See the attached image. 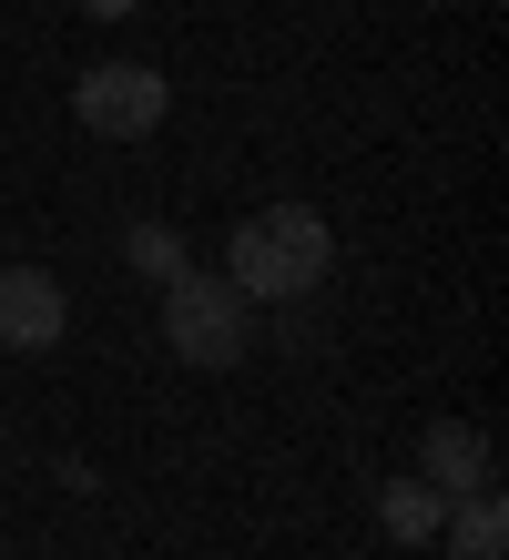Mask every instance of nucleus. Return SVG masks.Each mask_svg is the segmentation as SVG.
I'll return each instance as SVG.
<instances>
[{
  "mask_svg": "<svg viewBox=\"0 0 509 560\" xmlns=\"http://www.w3.org/2000/svg\"><path fill=\"white\" fill-rule=\"evenodd\" d=\"M326 266H336V224L316 205H255L224 235V285L245 306H296V295L326 285Z\"/></svg>",
  "mask_w": 509,
  "mask_h": 560,
  "instance_id": "obj_1",
  "label": "nucleus"
},
{
  "mask_svg": "<svg viewBox=\"0 0 509 560\" xmlns=\"http://www.w3.org/2000/svg\"><path fill=\"white\" fill-rule=\"evenodd\" d=\"M163 347H174L184 368H234V357L255 347V306L224 276L184 266V276H163Z\"/></svg>",
  "mask_w": 509,
  "mask_h": 560,
  "instance_id": "obj_2",
  "label": "nucleus"
},
{
  "mask_svg": "<svg viewBox=\"0 0 509 560\" xmlns=\"http://www.w3.org/2000/svg\"><path fill=\"white\" fill-rule=\"evenodd\" d=\"M163 72L153 61H92V72H72V122L82 133H102V143H143L153 122H163Z\"/></svg>",
  "mask_w": 509,
  "mask_h": 560,
  "instance_id": "obj_3",
  "label": "nucleus"
},
{
  "mask_svg": "<svg viewBox=\"0 0 509 560\" xmlns=\"http://www.w3.org/2000/svg\"><path fill=\"white\" fill-rule=\"evenodd\" d=\"M61 326H72L61 276H42V266H0V347H11V357H51Z\"/></svg>",
  "mask_w": 509,
  "mask_h": 560,
  "instance_id": "obj_4",
  "label": "nucleus"
},
{
  "mask_svg": "<svg viewBox=\"0 0 509 560\" xmlns=\"http://www.w3.org/2000/svg\"><path fill=\"white\" fill-rule=\"evenodd\" d=\"M418 479L438 489V500H468V489H499V448H489V428H468V418H438L428 439H418Z\"/></svg>",
  "mask_w": 509,
  "mask_h": 560,
  "instance_id": "obj_5",
  "label": "nucleus"
},
{
  "mask_svg": "<svg viewBox=\"0 0 509 560\" xmlns=\"http://www.w3.org/2000/svg\"><path fill=\"white\" fill-rule=\"evenodd\" d=\"M438 540H449V560H509V520H499V489H468V500H449Z\"/></svg>",
  "mask_w": 509,
  "mask_h": 560,
  "instance_id": "obj_6",
  "label": "nucleus"
},
{
  "mask_svg": "<svg viewBox=\"0 0 509 560\" xmlns=\"http://www.w3.org/2000/svg\"><path fill=\"white\" fill-rule=\"evenodd\" d=\"M438 520H449V500H438L428 479H387V489H378V530H387L397 550H418V540H438Z\"/></svg>",
  "mask_w": 509,
  "mask_h": 560,
  "instance_id": "obj_7",
  "label": "nucleus"
},
{
  "mask_svg": "<svg viewBox=\"0 0 509 560\" xmlns=\"http://www.w3.org/2000/svg\"><path fill=\"white\" fill-rule=\"evenodd\" d=\"M123 266L163 285V276H184L194 255H184V235H174V224H153V214H143V224H123Z\"/></svg>",
  "mask_w": 509,
  "mask_h": 560,
  "instance_id": "obj_8",
  "label": "nucleus"
},
{
  "mask_svg": "<svg viewBox=\"0 0 509 560\" xmlns=\"http://www.w3.org/2000/svg\"><path fill=\"white\" fill-rule=\"evenodd\" d=\"M92 21H132V11H153V0H82Z\"/></svg>",
  "mask_w": 509,
  "mask_h": 560,
  "instance_id": "obj_9",
  "label": "nucleus"
}]
</instances>
